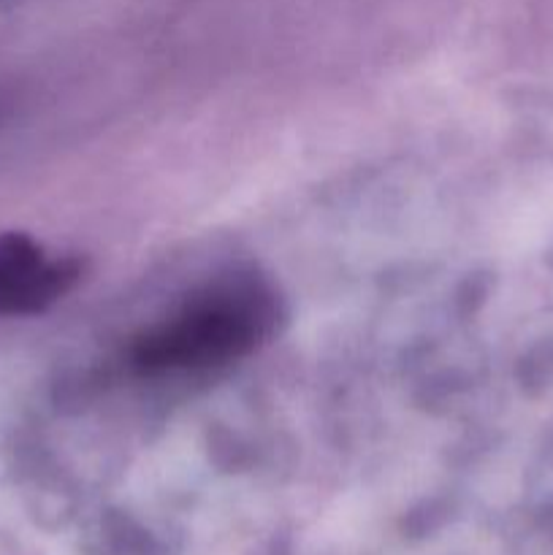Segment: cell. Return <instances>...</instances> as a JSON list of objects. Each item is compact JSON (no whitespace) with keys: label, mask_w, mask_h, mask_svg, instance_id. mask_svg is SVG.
Returning <instances> with one entry per match:
<instances>
[{"label":"cell","mask_w":553,"mask_h":555,"mask_svg":"<svg viewBox=\"0 0 553 555\" xmlns=\"http://www.w3.org/2000/svg\"><path fill=\"white\" fill-rule=\"evenodd\" d=\"M276 328L269 287L249 276L220 280L136 336L130 361L144 374L209 372L258 350Z\"/></svg>","instance_id":"cell-1"},{"label":"cell","mask_w":553,"mask_h":555,"mask_svg":"<svg viewBox=\"0 0 553 555\" xmlns=\"http://www.w3.org/2000/svg\"><path fill=\"white\" fill-rule=\"evenodd\" d=\"M79 280V263L49 258L25 233L0 236V318L38 314Z\"/></svg>","instance_id":"cell-2"}]
</instances>
